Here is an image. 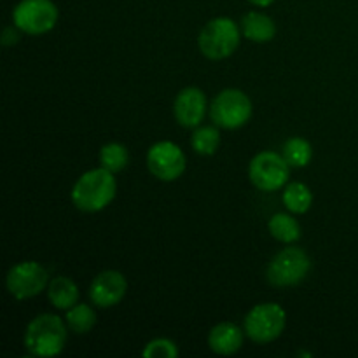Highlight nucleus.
<instances>
[{
    "label": "nucleus",
    "instance_id": "1",
    "mask_svg": "<svg viewBox=\"0 0 358 358\" xmlns=\"http://www.w3.org/2000/svg\"><path fill=\"white\" fill-rule=\"evenodd\" d=\"M117 184L114 173L105 168H94L79 177L72 189V201L80 212L94 213L107 208L115 198Z\"/></svg>",
    "mask_w": 358,
    "mask_h": 358
},
{
    "label": "nucleus",
    "instance_id": "2",
    "mask_svg": "<svg viewBox=\"0 0 358 358\" xmlns=\"http://www.w3.org/2000/svg\"><path fill=\"white\" fill-rule=\"evenodd\" d=\"M66 345V327L56 315H38L24 332V348L34 357H56Z\"/></svg>",
    "mask_w": 358,
    "mask_h": 358
},
{
    "label": "nucleus",
    "instance_id": "3",
    "mask_svg": "<svg viewBox=\"0 0 358 358\" xmlns=\"http://www.w3.org/2000/svg\"><path fill=\"white\" fill-rule=\"evenodd\" d=\"M198 44L208 59L229 58L240 45V28L231 17H215L205 24Z\"/></svg>",
    "mask_w": 358,
    "mask_h": 358
},
{
    "label": "nucleus",
    "instance_id": "4",
    "mask_svg": "<svg viewBox=\"0 0 358 358\" xmlns=\"http://www.w3.org/2000/svg\"><path fill=\"white\" fill-rule=\"evenodd\" d=\"M287 324V313L280 304H257L245 317V332L257 345H268L282 336Z\"/></svg>",
    "mask_w": 358,
    "mask_h": 358
},
{
    "label": "nucleus",
    "instance_id": "5",
    "mask_svg": "<svg viewBox=\"0 0 358 358\" xmlns=\"http://www.w3.org/2000/svg\"><path fill=\"white\" fill-rule=\"evenodd\" d=\"M311 269V261L304 250L289 247L278 252L268 266V282L273 287H292L303 282Z\"/></svg>",
    "mask_w": 358,
    "mask_h": 358
},
{
    "label": "nucleus",
    "instance_id": "6",
    "mask_svg": "<svg viewBox=\"0 0 358 358\" xmlns=\"http://www.w3.org/2000/svg\"><path fill=\"white\" fill-rule=\"evenodd\" d=\"M210 115L219 128L238 129L250 121L252 101L243 91L224 90L213 98Z\"/></svg>",
    "mask_w": 358,
    "mask_h": 358
},
{
    "label": "nucleus",
    "instance_id": "7",
    "mask_svg": "<svg viewBox=\"0 0 358 358\" xmlns=\"http://www.w3.org/2000/svg\"><path fill=\"white\" fill-rule=\"evenodd\" d=\"M13 21L23 34H48L58 23V7L52 0H21L14 7Z\"/></svg>",
    "mask_w": 358,
    "mask_h": 358
},
{
    "label": "nucleus",
    "instance_id": "8",
    "mask_svg": "<svg viewBox=\"0 0 358 358\" xmlns=\"http://www.w3.org/2000/svg\"><path fill=\"white\" fill-rule=\"evenodd\" d=\"M248 177H250L252 184L257 189H261V191H278L289 180L290 164L280 154L266 150V152L257 154L250 161Z\"/></svg>",
    "mask_w": 358,
    "mask_h": 358
},
{
    "label": "nucleus",
    "instance_id": "9",
    "mask_svg": "<svg viewBox=\"0 0 358 358\" xmlns=\"http://www.w3.org/2000/svg\"><path fill=\"white\" fill-rule=\"evenodd\" d=\"M48 271L38 262L24 261L13 266L7 273V290L17 301L38 296L48 285Z\"/></svg>",
    "mask_w": 358,
    "mask_h": 358
},
{
    "label": "nucleus",
    "instance_id": "10",
    "mask_svg": "<svg viewBox=\"0 0 358 358\" xmlns=\"http://www.w3.org/2000/svg\"><path fill=\"white\" fill-rule=\"evenodd\" d=\"M150 173L163 182H173L185 171V156L173 142H157L147 152Z\"/></svg>",
    "mask_w": 358,
    "mask_h": 358
},
{
    "label": "nucleus",
    "instance_id": "11",
    "mask_svg": "<svg viewBox=\"0 0 358 358\" xmlns=\"http://www.w3.org/2000/svg\"><path fill=\"white\" fill-rule=\"evenodd\" d=\"M128 290V282L124 275L114 269L100 273L93 280L90 289V297L96 306L100 308H112L121 303Z\"/></svg>",
    "mask_w": 358,
    "mask_h": 358
},
{
    "label": "nucleus",
    "instance_id": "12",
    "mask_svg": "<svg viewBox=\"0 0 358 358\" xmlns=\"http://www.w3.org/2000/svg\"><path fill=\"white\" fill-rule=\"evenodd\" d=\"M175 117L184 128H196L201 124L206 114V96L199 87H185L177 94L173 105Z\"/></svg>",
    "mask_w": 358,
    "mask_h": 358
},
{
    "label": "nucleus",
    "instance_id": "13",
    "mask_svg": "<svg viewBox=\"0 0 358 358\" xmlns=\"http://www.w3.org/2000/svg\"><path fill=\"white\" fill-rule=\"evenodd\" d=\"M208 345L217 355H234L243 345V332L231 322H222L210 331Z\"/></svg>",
    "mask_w": 358,
    "mask_h": 358
},
{
    "label": "nucleus",
    "instance_id": "14",
    "mask_svg": "<svg viewBox=\"0 0 358 358\" xmlns=\"http://www.w3.org/2000/svg\"><path fill=\"white\" fill-rule=\"evenodd\" d=\"M241 31L248 41L262 44V42H269L275 38L276 24L266 14L252 10V13L245 14L243 20H241Z\"/></svg>",
    "mask_w": 358,
    "mask_h": 358
},
{
    "label": "nucleus",
    "instance_id": "15",
    "mask_svg": "<svg viewBox=\"0 0 358 358\" xmlns=\"http://www.w3.org/2000/svg\"><path fill=\"white\" fill-rule=\"evenodd\" d=\"M48 294L51 304L58 310H70L79 301V289H77L76 282L66 276H56L49 283Z\"/></svg>",
    "mask_w": 358,
    "mask_h": 358
},
{
    "label": "nucleus",
    "instance_id": "16",
    "mask_svg": "<svg viewBox=\"0 0 358 358\" xmlns=\"http://www.w3.org/2000/svg\"><path fill=\"white\" fill-rule=\"evenodd\" d=\"M269 233L275 240L282 241V243H294L301 238V226L294 217L287 215V213H275L269 219Z\"/></svg>",
    "mask_w": 358,
    "mask_h": 358
},
{
    "label": "nucleus",
    "instance_id": "17",
    "mask_svg": "<svg viewBox=\"0 0 358 358\" xmlns=\"http://www.w3.org/2000/svg\"><path fill=\"white\" fill-rule=\"evenodd\" d=\"M313 203V194L310 187L303 182H292L283 191V205L292 213H306Z\"/></svg>",
    "mask_w": 358,
    "mask_h": 358
},
{
    "label": "nucleus",
    "instance_id": "18",
    "mask_svg": "<svg viewBox=\"0 0 358 358\" xmlns=\"http://www.w3.org/2000/svg\"><path fill=\"white\" fill-rule=\"evenodd\" d=\"M66 325L76 334H87L96 325V313L87 304H76L65 315Z\"/></svg>",
    "mask_w": 358,
    "mask_h": 358
},
{
    "label": "nucleus",
    "instance_id": "19",
    "mask_svg": "<svg viewBox=\"0 0 358 358\" xmlns=\"http://www.w3.org/2000/svg\"><path fill=\"white\" fill-rule=\"evenodd\" d=\"M282 156L285 157V161L290 166L303 168L310 164L313 149H311V143L308 140L301 138V136H294V138H289L285 142Z\"/></svg>",
    "mask_w": 358,
    "mask_h": 358
},
{
    "label": "nucleus",
    "instance_id": "20",
    "mask_svg": "<svg viewBox=\"0 0 358 358\" xmlns=\"http://www.w3.org/2000/svg\"><path fill=\"white\" fill-rule=\"evenodd\" d=\"M128 150H126V147L122 143L110 142L101 147L100 150L101 168L112 171V173H119V171L124 170L126 164H128Z\"/></svg>",
    "mask_w": 358,
    "mask_h": 358
},
{
    "label": "nucleus",
    "instance_id": "21",
    "mask_svg": "<svg viewBox=\"0 0 358 358\" xmlns=\"http://www.w3.org/2000/svg\"><path fill=\"white\" fill-rule=\"evenodd\" d=\"M192 149L203 156H212L217 152L220 145V133L217 128L212 126H205V128H198L192 133Z\"/></svg>",
    "mask_w": 358,
    "mask_h": 358
},
{
    "label": "nucleus",
    "instance_id": "22",
    "mask_svg": "<svg viewBox=\"0 0 358 358\" xmlns=\"http://www.w3.org/2000/svg\"><path fill=\"white\" fill-rule=\"evenodd\" d=\"M142 355L145 358H175L178 355V350L173 341L159 338L150 341L142 352Z\"/></svg>",
    "mask_w": 358,
    "mask_h": 358
},
{
    "label": "nucleus",
    "instance_id": "23",
    "mask_svg": "<svg viewBox=\"0 0 358 358\" xmlns=\"http://www.w3.org/2000/svg\"><path fill=\"white\" fill-rule=\"evenodd\" d=\"M20 28L14 24V27H7L6 30H3V35H2V44L3 45H14L17 41H20Z\"/></svg>",
    "mask_w": 358,
    "mask_h": 358
},
{
    "label": "nucleus",
    "instance_id": "24",
    "mask_svg": "<svg viewBox=\"0 0 358 358\" xmlns=\"http://www.w3.org/2000/svg\"><path fill=\"white\" fill-rule=\"evenodd\" d=\"M248 2H252L254 6H257V7H268V6H271L275 0H248Z\"/></svg>",
    "mask_w": 358,
    "mask_h": 358
},
{
    "label": "nucleus",
    "instance_id": "25",
    "mask_svg": "<svg viewBox=\"0 0 358 358\" xmlns=\"http://www.w3.org/2000/svg\"><path fill=\"white\" fill-rule=\"evenodd\" d=\"M299 355H301V357H308V358H310V357H311V353H310V352H301Z\"/></svg>",
    "mask_w": 358,
    "mask_h": 358
}]
</instances>
